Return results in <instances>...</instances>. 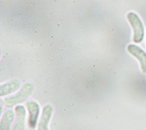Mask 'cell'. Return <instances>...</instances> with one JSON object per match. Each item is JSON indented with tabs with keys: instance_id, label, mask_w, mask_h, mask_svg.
Returning a JSON list of instances; mask_svg holds the SVG:
<instances>
[{
	"instance_id": "cell-1",
	"label": "cell",
	"mask_w": 146,
	"mask_h": 130,
	"mask_svg": "<svg viewBox=\"0 0 146 130\" xmlns=\"http://www.w3.org/2000/svg\"><path fill=\"white\" fill-rule=\"evenodd\" d=\"M33 88L32 83L29 82L25 83L17 94L3 98L2 99L3 104L5 106L10 107L22 103L30 95Z\"/></svg>"
},
{
	"instance_id": "cell-2",
	"label": "cell",
	"mask_w": 146,
	"mask_h": 130,
	"mask_svg": "<svg viewBox=\"0 0 146 130\" xmlns=\"http://www.w3.org/2000/svg\"><path fill=\"white\" fill-rule=\"evenodd\" d=\"M127 18L133 29V41L136 43H141L144 36V27L141 20L134 12L128 13Z\"/></svg>"
},
{
	"instance_id": "cell-3",
	"label": "cell",
	"mask_w": 146,
	"mask_h": 130,
	"mask_svg": "<svg viewBox=\"0 0 146 130\" xmlns=\"http://www.w3.org/2000/svg\"><path fill=\"white\" fill-rule=\"evenodd\" d=\"M25 104L29 112L28 125L30 128L33 129L36 127L39 113V106L36 101L33 100L27 101Z\"/></svg>"
},
{
	"instance_id": "cell-4",
	"label": "cell",
	"mask_w": 146,
	"mask_h": 130,
	"mask_svg": "<svg viewBox=\"0 0 146 130\" xmlns=\"http://www.w3.org/2000/svg\"><path fill=\"white\" fill-rule=\"evenodd\" d=\"M127 48L128 52L139 62L141 71L146 73V52L139 46L133 44H128Z\"/></svg>"
},
{
	"instance_id": "cell-5",
	"label": "cell",
	"mask_w": 146,
	"mask_h": 130,
	"mask_svg": "<svg viewBox=\"0 0 146 130\" xmlns=\"http://www.w3.org/2000/svg\"><path fill=\"white\" fill-rule=\"evenodd\" d=\"M15 113V119L11 130H23L26 118V111L24 107L20 105L16 106Z\"/></svg>"
},
{
	"instance_id": "cell-6",
	"label": "cell",
	"mask_w": 146,
	"mask_h": 130,
	"mask_svg": "<svg viewBox=\"0 0 146 130\" xmlns=\"http://www.w3.org/2000/svg\"><path fill=\"white\" fill-rule=\"evenodd\" d=\"M52 111L53 108L51 105L47 104L44 106L38 125V130H48V124L50 120Z\"/></svg>"
},
{
	"instance_id": "cell-7",
	"label": "cell",
	"mask_w": 146,
	"mask_h": 130,
	"mask_svg": "<svg viewBox=\"0 0 146 130\" xmlns=\"http://www.w3.org/2000/svg\"><path fill=\"white\" fill-rule=\"evenodd\" d=\"M14 119V112L11 108L5 110L0 123V130H10V126Z\"/></svg>"
},
{
	"instance_id": "cell-8",
	"label": "cell",
	"mask_w": 146,
	"mask_h": 130,
	"mask_svg": "<svg viewBox=\"0 0 146 130\" xmlns=\"http://www.w3.org/2000/svg\"><path fill=\"white\" fill-rule=\"evenodd\" d=\"M20 87V83L16 80H11L6 83L1 85L0 86V96L11 94L17 91Z\"/></svg>"
}]
</instances>
